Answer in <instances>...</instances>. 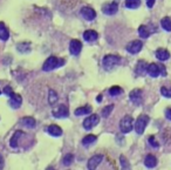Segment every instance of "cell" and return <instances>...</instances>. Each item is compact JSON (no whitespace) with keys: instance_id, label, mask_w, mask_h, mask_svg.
<instances>
[{"instance_id":"obj_1","label":"cell","mask_w":171,"mask_h":170,"mask_svg":"<svg viewBox=\"0 0 171 170\" xmlns=\"http://www.w3.org/2000/svg\"><path fill=\"white\" fill-rule=\"evenodd\" d=\"M64 59H59V58H56V56H49V58L45 61V64H43V66H42V69L45 72H50V70L58 68V67H61V66H64Z\"/></svg>"},{"instance_id":"obj_2","label":"cell","mask_w":171,"mask_h":170,"mask_svg":"<svg viewBox=\"0 0 171 170\" xmlns=\"http://www.w3.org/2000/svg\"><path fill=\"white\" fill-rule=\"evenodd\" d=\"M120 61H121V58H120L118 55L109 54V55H106V56L103 58V60H102V65H103L104 69H107V70H112L116 65L120 64Z\"/></svg>"},{"instance_id":"obj_3","label":"cell","mask_w":171,"mask_h":170,"mask_svg":"<svg viewBox=\"0 0 171 170\" xmlns=\"http://www.w3.org/2000/svg\"><path fill=\"white\" fill-rule=\"evenodd\" d=\"M148 123H149V116H147V115L138 116V119L135 122V130H136V133L138 134V135H142V134L144 133L145 127L148 126Z\"/></svg>"},{"instance_id":"obj_4","label":"cell","mask_w":171,"mask_h":170,"mask_svg":"<svg viewBox=\"0 0 171 170\" xmlns=\"http://www.w3.org/2000/svg\"><path fill=\"white\" fill-rule=\"evenodd\" d=\"M133 126H134V119L131 116H124L120 122V129L123 134H128L133 130Z\"/></svg>"},{"instance_id":"obj_5","label":"cell","mask_w":171,"mask_h":170,"mask_svg":"<svg viewBox=\"0 0 171 170\" xmlns=\"http://www.w3.org/2000/svg\"><path fill=\"white\" fill-rule=\"evenodd\" d=\"M99 122H100V116L97 114H93V115L88 116L83 121V128L87 129V130H89V129L94 128L95 126H97Z\"/></svg>"},{"instance_id":"obj_6","label":"cell","mask_w":171,"mask_h":170,"mask_svg":"<svg viewBox=\"0 0 171 170\" xmlns=\"http://www.w3.org/2000/svg\"><path fill=\"white\" fill-rule=\"evenodd\" d=\"M52 114L56 119H62V117H67L69 115V110H68V108H67L66 105H60L56 108H54Z\"/></svg>"},{"instance_id":"obj_7","label":"cell","mask_w":171,"mask_h":170,"mask_svg":"<svg viewBox=\"0 0 171 170\" xmlns=\"http://www.w3.org/2000/svg\"><path fill=\"white\" fill-rule=\"evenodd\" d=\"M142 47H143V42L139 40H135L127 45V51L131 54H137L142 51Z\"/></svg>"},{"instance_id":"obj_8","label":"cell","mask_w":171,"mask_h":170,"mask_svg":"<svg viewBox=\"0 0 171 170\" xmlns=\"http://www.w3.org/2000/svg\"><path fill=\"white\" fill-rule=\"evenodd\" d=\"M117 10H118V6L115 1L108 2V4L103 5V7H102V12L104 14H107V16H114V14H116Z\"/></svg>"},{"instance_id":"obj_9","label":"cell","mask_w":171,"mask_h":170,"mask_svg":"<svg viewBox=\"0 0 171 170\" xmlns=\"http://www.w3.org/2000/svg\"><path fill=\"white\" fill-rule=\"evenodd\" d=\"M81 14L82 16L85 18L86 20H94L95 18H96V12L94 8H91V7H88V6H86V7H82V10H81Z\"/></svg>"},{"instance_id":"obj_10","label":"cell","mask_w":171,"mask_h":170,"mask_svg":"<svg viewBox=\"0 0 171 170\" xmlns=\"http://www.w3.org/2000/svg\"><path fill=\"white\" fill-rule=\"evenodd\" d=\"M82 49V43L77 39H73L69 43V52L72 55H79Z\"/></svg>"},{"instance_id":"obj_11","label":"cell","mask_w":171,"mask_h":170,"mask_svg":"<svg viewBox=\"0 0 171 170\" xmlns=\"http://www.w3.org/2000/svg\"><path fill=\"white\" fill-rule=\"evenodd\" d=\"M129 97H130V100H131L133 103H135V105H141V103H142L143 93H142L141 89H134V91L130 92Z\"/></svg>"},{"instance_id":"obj_12","label":"cell","mask_w":171,"mask_h":170,"mask_svg":"<svg viewBox=\"0 0 171 170\" xmlns=\"http://www.w3.org/2000/svg\"><path fill=\"white\" fill-rule=\"evenodd\" d=\"M102 159H103V156H102V155H94L93 157H90L89 161H88V164H87L88 169L89 170H95L96 169L97 165L102 162Z\"/></svg>"},{"instance_id":"obj_13","label":"cell","mask_w":171,"mask_h":170,"mask_svg":"<svg viewBox=\"0 0 171 170\" xmlns=\"http://www.w3.org/2000/svg\"><path fill=\"white\" fill-rule=\"evenodd\" d=\"M21 103H22V97L19 95V94L13 93V94L10 96V106H11L12 108L16 109V108H19V107L21 106Z\"/></svg>"},{"instance_id":"obj_14","label":"cell","mask_w":171,"mask_h":170,"mask_svg":"<svg viewBox=\"0 0 171 170\" xmlns=\"http://www.w3.org/2000/svg\"><path fill=\"white\" fill-rule=\"evenodd\" d=\"M147 73L151 76V78H157L158 75H160V66L156 64H150L148 65V68H147Z\"/></svg>"},{"instance_id":"obj_15","label":"cell","mask_w":171,"mask_h":170,"mask_svg":"<svg viewBox=\"0 0 171 170\" xmlns=\"http://www.w3.org/2000/svg\"><path fill=\"white\" fill-rule=\"evenodd\" d=\"M97 38H99V34L94 29H88V31H86L83 33V39H85L86 41H88V42L95 41V40H97Z\"/></svg>"},{"instance_id":"obj_16","label":"cell","mask_w":171,"mask_h":170,"mask_svg":"<svg viewBox=\"0 0 171 170\" xmlns=\"http://www.w3.org/2000/svg\"><path fill=\"white\" fill-rule=\"evenodd\" d=\"M24 135H25L24 132H21V130H16L15 133H14V135L12 136L11 141H10V144H11L12 148H16V147H18V142H19V140H20Z\"/></svg>"},{"instance_id":"obj_17","label":"cell","mask_w":171,"mask_h":170,"mask_svg":"<svg viewBox=\"0 0 171 170\" xmlns=\"http://www.w3.org/2000/svg\"><path fill=\"white\" fill-rule=\"evenodd\" d=\"M47 132H48L49 135L55 136V137L62 135V129H61L59 126H56V124H50V126L47 128Z\"/></svg>"},{"instance_id":"obj_18","label":"cell","mask_w":171,"mask_h":170,"mask_svg":"<svg viewBox=\"0 0 171 170\" xmlns=\"http://www.w3.org/2000/svg\"><path fill=\"white\" fill-rule=\"evenodd\" d=\"M156 58L160 60V61H165V60L170 58V53L166 49H164V48H158L156 51Z\"/></svg>"},{"instance_id":"obj_19","label":"cell","mask_w":171,"mask_h":170,"mask_svg":"<svg viewBox=\"0 0 171 170\" xmlns=\"http://www.w3.org/2000/svg\"><path fill=\"white\" fill-rule=\"evenodd\" d=\"M147 68H148V65H147V62L143 61V60H141V61H138L137 66H136L135 72H136V74L137 75H143L145 72H147Z\"/></svg>"},{"instance_id":"obj_20","label":"cell","mask_w":171,"mask_h":170,"mask_svg":"<svg viewBox=\"0 0 171 170\" xmlns=\"http://www.w3.org/2000/svg\"><path fill=\"white\" fill-rule=\"evenodd\" d=\"M144 164L148 168H154V167L157 165V159H156L154 155H150V154L147 155L144 159Z\"/></svg>"},{"instance_id":"obj_21","label":"cell","mask_w":171,"mask_h":170,"mask_svg":"<svg viewBox=\"0 0 171 170\" xmlns=\"http://www.w3.org/2000/svg\"><path fill=\"white\" fill-rule=\"evenodd\" d=\"M93 108L90 106H83V107H80L77 108L76 110L74 112V114L76 116H81V115H87V114H90Z\"/></svg>"},{"instance_id":"obj_22","label":"cell","mask_w":171,"mask_h":170,"mask_svg":"<svg viewBox=\"0 0 171 170\" xmlns=\"http://www.w3.org/2000/svg\"><path fill=\"white\" fill-rule=\"evenodd\" d=\"M8 38H10V33H8L7 27L5 26L4 22H0V39L2 41H6V40H8Z\"/></svg>"},{"instance_id":"obj_23","label":"cell","mask_w":171,"mask_h":170,"mask_svg":"<svg viewBox=\"0 0 171 170\" xmlns=\"http://www.w3.org/2000/svg\"><path fill=\"white\" fill-rule=\"evenodd\" d=\"M21 123L27 128H34L37 122H35V120H34L33 117L26 116V117H24V119H21Z\"/></svg>"},{"instance_id":"obj_24","label":"cell","mask_w":171,"mask_h":170,"mask_svg":"<svg viewBox=\"0 0 171 170\" xmlns=\"http://www.w3.org/2000/svg\"><path fill=\"white\" fill-rule=\"evenodd\" d=\"M58 100H59V96H58V94H56V92L53 91V89H49L48 92V102L50 106H54L56 102H58Z\"/></svg>"},{"instance_id":"obj_25","label":"cell","mask_w":171,"mask_h":170,"mask_svg":"<svg viewBox=\"0 0 171 170\" xmlns=\"http://www.w3.org/2000/svg\"><path fill=\"white\" fill-rule=\"evenodd\" d=\"M160 26L163 27V29H165L166 32H171V19L169 16H164L160 20Z\"/></svg>"},{"instance_id":"obj_26","label":"cell","mask_w":171,"mask_h":170,"mask_svg":"<svg viewBox=\"0 0 171 170\" xmlns=\"http://www.w3.org/2000/svg\"><path fill=\"white\" fill-rule=\"evenodd\" d=\"M141 5V0H125L124 6L127 8H137Z\"/></svg>"},{"instance_id":"obj_27","label":"cell","mask_w":171,"mask_h":170,"mask_svg":"<svg viewBox=\"0 0 171 170\" xmlns=\"http://www.w3.org/2000/svg\"><path fill=\"white\" fill-rule=\"evenodd\" d=\"M138 33H139V37H141V38H144V39H147V38H149V35H150L149 28H148V26H144V25L139 26V28H138Z\"/></svg>"},{"instance_id":"obj_28","label":"cell","mask_w":171,"mask_h":170,"mask_svg":"<svg viewBox=\"0 0 171 170\" xmlns=\"http://www.w3.org/2000/svg\"><path fill=\"white\" fill-rule=\"evenodd\" d=\"M18 51L20 52V53H28L29 51H31V45L28 42H21L18 45Z\"/></svg>"},{"instance_id":"obj_29","label":"cell","mask_w":171,"mask_h":170,"mask_svg":"<svg viewBox=\"0 0 171 170\" xmlns=\"http://www.w3.org/2000/svg\"><path fill=\"white\" fill-rule=\"evenodd\" d=\"M96 140H97V137L95 135H87V136L83 137V140H82V144L87 147V145H89V144L94 143Z\"/></svg>"},{"instance_id":"obj_30","label":"cell","mask_w":171,"mask_h":170,"mask_svg":"<svg viewBox=\"0 0 171 170\" xmlns=\"http://www.w3.org/2000/svg\"><path fill=\"white\" fill-rule=\"evenodd\" d=\"M122 93H123V89L121 87H118V86H114V87H112L109 89V94L112 96H117L120 94H122Z\"/></svg>"},{"instance_id":"obj_31","label":"cell","mask_w":171,"mask_h":170,"mask_svg":"<svg viewBox=\"0 0 171 170\" xmlns=\"http://www.w3.org/2000/svg\"><path fill=\"white\" fill-rule=\"evenodd\" d=\"M112 109H114V105H109V106L104 107V108L102 109V116L108 117L109 115H110V113H112Z\"/></svg>"},{"instance_id":"obj_32","label":"cell","mask_w":171,"mask_h":170,"mask_svg":"<svg viewBox=\"0 0 171 170\" xmlns=\"http://www.w3.org/2000/svg\"><path fill=\"white\" fill-rule=\"evenodd\" d=\"M120 161H121V165H122V170H130V165L128 163V159H125L123 155H121L120 157Z\"/></svg>"},{"instance_id":"obj_33","label":"cell","mask_w":171,"mask_h":170,"mask_svg":"<svg viewBox=\"0 0 171 170\" xmlns=\"http://www.w3.org/2000/svg\"><path fill=\"white\" fill-rule=\"evenodd\" d=\"M73 161H74V156H73V154H67L64 157V164L69 165L73 163Z\"/></svg>"},{"instance_id":"obj_34","label":"cell","mask_w":171,"mask_h":170,"mask_svg":"<svg viewBox=\"0 0 171 170\" xmlns=\"http://www.w3.org/2000/svg\"><path fill=\"white\" fill-rule=\"evenodd\" d=\"M160 94L164 97H171V88H166V87H162L160 88Z\"/></svg>"},{"instance_id":"obj_35","label":"cell","mask_w":171,"mask_h":170,"mask_svg":"<svg viewBox=\"0 0 171 170\" xmlns=\"http://www.w3.org/2000/svg\"><path fill=\"white\" fill-rule=\"evenodd\" d=\"M149 143L152 145V147H155V148H158L160 147V144H158V142L156 141V138L154 137V136H150L149 137Z\"/></svg>"},{"instance_id":"obj_36","label":"cell","mask_w":171,"mask_h":170,"mask_svg":"<svg viewBox=\"0 0 171 170\" xmlns=\"http://www.w3.org/2000/svg\"><path fill=\"white\" fill-rule=\"evenodd\" d=\"M4 93H5L6 95L11 96L12 94H13V89H12L10 86H6L5 88H4Z\"/></svg>"},{"instance_id":"obj_37","label":"cell","mask_w":171,"mask_h":170,"mask_svg":"<svg viewBox=\"0 0 171 170\" xmlns=\"http://www.w3.org/2000/svg\"><path fill=\"white\" fill-rule=\"evenodd\" d=\"M165 117L168 120H170L171 121V107H169V108L165 110Z\"/></svg>"},{"instance_id":"obj_38","label":"cell","mask_w":171,"mask_h":170,"mask_svg":"<svg viewBox=\"0 0 171 170\" xmlns=\"http://www.w3.org/2000/svg\"><path fill=\"white\" fill-rule=\"evenodd\" d=\"M156 0H147V6L149 7V8H151L152 6H154V4H155Z\"/></svg>"},{"instance_id":"obj_39","label":"cell","mask_w":171,"mask_h":170,"mask_svg":"<svg viewBox=\"0 0 171 170\" xmlns=\"http://www.w3.org/2000/svg\"><path fill=\"white\" fill-rule=\"evenodd\" d=\"M2 167H4V159H2L1 155H0V170L2 169Z\"/></svg>"},{"instance_id":"obj_40","label":"cell","mask_w":171,"mask_h":170,"mask_svg":"<svg viewBox=\"0 0 171 170\" xmlns=\"http://www.w3.org/2000/svg\"><path fill=\"white\" fill-rule=\"evenodd\" d=\"M96 101L97 102H101L102 101V95H99V96H97V97H96Z\"/></svg>"},{"instance_id":"obj_41","label":"cell","mask_w":171,"mask_h":170,"mask_svg":"<svg viewBox=\"0 0 171 170\" xmlns=\"http://www.w3.org/2000/svg\"><path fill=\"white\" fill-rule=\"evenodd\" d=\"M0 94H1V91H0Z\"/></svg>"}]
</instances>
